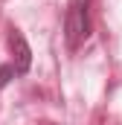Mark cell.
<instances>
[{
	"instance_id": "cell-1",
	"label": "cell",
	"mask_w": 122,
	"mask_h": 125,
	"mask_svg": "<svg viewBox=\"0 0 122 125\" xmlns=\"http://www.w3.org/2000/svg\"><path fill=\"white\" fill-rule=\"evenodd\" d=\"M90 0H70L67 3V15H64V38L70 50H79L87 38H90Z\"/></svg>"
},
{
	"instance_id": "cell-2",
	"label": "cell",
	"mask_w": 122,
	"mask_h": 125,
	"mask_svg": "<svg viewBox=\"0 0 122 125\" xmlns=\"http://www.w3.org/2000/svg\"><path fill=\"white\" fill-rule=\"evenodd\" d=\"M9 50H12V70H15V76H26L32 67V50L29 44H26V38H23V32L20 29H9Z\"/></svg>"
},
{
	"instance_id": "cell-3",
	"label": "cell",
	"mask_w": 122,
	"mask_h": 125,
	"mask_svg": "<svg viewBox=\"0 0 122 125\" xmlns=\"http://www.w3.org/2000/svg\"><path fill=\"white\" fill-rule=\"evenodd\" d=\"M12 76H15L12 64H3V67H0V90H3L6 84H9V79H12Z\"/></svg>"
}]
</instances>
